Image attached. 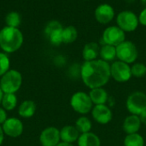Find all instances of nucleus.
Returning <instances> with one entry per match:
<instances>
[{
	"mask_svg": "<svg viewBox=\"0 0 146 146\" xmlns=\"http://www.w3.org/2000/svg\"><path fill=\"white\" fill-rule=\"evenodd\" d=\"M80 77L85 85L91 89L103 88L111 77L110 65L101 59L85 61L80 69Z\"/></svg>",
	"mask_w": 146,
	"mask_h": 146,
	"instance_id": "1",
	"label": "nucleus"
},
{
	"mask_svg": "<svg viewBox=\"0 0 146 146\" xmlns=\"http://www.w3.org/2000/svg\"><path fill=\"white\" fill-rule=\"evenodd\" d=\"M23 44V34L19 28L4 27L0 30V48L6 53L18 51Z\"/></svg>",
	"mask_w": 146,
	"mask_h": 146,
	"instance_id": "2",
	"label": "nucleus"
},
{
	"mask_svg": "<svg viewBox=\"0 0 146 146\" xmlns=\"http://www.w3.org/2000/svg\"><path fill=\"white\" fill-rule=\"evenodd\" d=\"M21 73L15 69H10L0 78V88L4 94H15L21 87Z\"/></svg>",
	"mask_w": 146,
	"mask_h": 146,
	"instance_id": "3",
	"label": "nucleus"
},
{
	"mask_svg": "<svg viewBox=\"0 0 146 146\" xmlns=\"http://www.w3.org/2000/svg\"><path fill=\"white\" fill-rule=\"evenodd\" d=\"M70 106L76 113L80 114H86L93 108V103L89 96V94L83 91H78L71 96Z\"/></svg>",
	"mask_w": 146,
	"mask_h": 146,
	"instance_id": "4",
	"label": "nucleus"
},
{
	"mask_svg": "<svg viewBox=\"0 0 146 146\" xmlns=\"http://www.w3.org/2000/svg\"><path fill=\"white\" fill-rule=\"evenodd\" d=\"M138 56V48L132 41L125 40L116 46V57L120 61L130 65L137 60Z\"/></svg>",
	"mask_w": 146,
	"mask_h": 146,
	"instance_id": "5",
	"label": "nucleus"
},
{
	"mask_svg": "<svg viewBox=\"0 0 146 146\" xmlns=\"http://www.w3.org/2000/svg\"><path fill=\"white\" fill-rule=\"evenodd\" d=\"M126 106L131 114L139 116L146 110V94L141 91L133 92L127 97Z\"/></svg>",
	"mask_w": 146,
	"mask_h": 146,
	"instance_id": "6",
	"label": "nucleus"
},
{
	"mask_svg": "<svg viewBox=\"0 0 146 146\" xmlns=\"http://www.w3.org/2000/svg\"><path fill=\"white\" fill-rule=\"evenodd\" d=\"M117 26L126 32H133L137 29L139 21V17L131 10H123L116 17Z\"/></svg>",
	"mask_w": 146,
	"mask_h": 146,
	"instance_id": "7",
	"label": "nucleus"
},
{
	"mask_svg": "<svg viewBox=\"0 0 146 146\" xmlns=\"http://www.w3.org/2000/svg\"><path fill=\"white\" fill-rule=\"evenodd\" d=\"M104 45L117 46L126 40V33L118 26H110L105 28L102 35Z\"/></svg>",
	"mask_w": 146,
	"mask_h": 146,
	"instance_id": "8",
	"label": "nucleus"
},
{
	"mask_svg": "<svg viewBox=\"0 0 146 146\" xmlns=\"http://www.w3.org/2000/svg\"><path fill=\"white\" fill-rule=\"evenodd\" d=\"M110 76L119 83H126L130 80L132 76L131 66L122 61H115L110 65Z\"/></svg>",
	"mask_w": 146,
	"mask_h": 146,
	"instance_id": "9",
	"label": "nucleus"
},
{
	"mask_svg": "<svg viewBox=\"0 0 146 146\" xmlns=\"http://www.w3.org/2000/svg\"><path fill=\"white\" fill-rule=\"evenodd\" d=\"M2 128L4 135L14 139L20 137L24 130L22 121L15 117L8 118L2 125Z\"/></svg>",
	"mask_w": 146,
	"mask_h": 146,
	"instance_id": "10",
	"label": "nucleus"
},
{
	"mask_svg": "<svg viewBox=\"0 0 146 146\" xmlns=\"http://www.w3.org/2000/svg\"><path fill=\"white\" fill-rule=\"evenodd\" d=\"M39 142L42 146H56L61 142L60 130L54 126L44 128L39 135Z\"/></svg>",
	"mask_w": 146,
	"mask_h": 146,
	"instance_id": "11",
	"label": "nucleus"
},
{
	"mask_svg": "<svg viewBox=\"0 0 146 146\" xmlns=\"http://www.w3.org/2000/svg\"><path fill=\"white\" fill-rule=\"evenodd\" d=\"M92 114L95 121L102 125H106L110 123L113 117L112 111L105 104L95 105L92 110Z\"/></svg>",
	"mask_w": 146,
	"mask_h": 146,
	"instance_id": "12",
	"label": "nucleus"
},
{
	"mask_svg": "<svg viewBox=\"0 0 146 146\" xmlns=\"http://www.w3.org/2000/svg\"><path fill=\"white\" fill-rule=\"evenodd\" d=\"M114 16V8L109 3H102L95 9V18L101 24H107L110 22Z\"/></svg>",
	"mask_w": 146,
	"mask_h": 146,
	"instance_id": "13",
	"label": "nucleus"
},
{
	"mask_svg": "<svg viewBox=\"0 0 146 146\" xmlns=\"http://www.w3.org/2000/svg\"><path fill=\"white\" fill-rule=\"evenodd\" d=\"M141 125L142 123L138 115L130 114L124 120L122 128L127 134L138 133L141 127Z\"/></svg>",
	"mask_w": 146,
	"mask_h": 146,
	"instance_id": "14",
	"label": "nucleus"
},
{
	"mask_svg": "<svg viewBox=\"0 0 146 146\" xmlns=\"http://www.w3.org/2000/svg\"><path fill=\"white\" fill-rule=\"evenodd\" d=\"M80 133L75 127V126H65L60 130V137H61V141L68 143V144H73L74 142L78 141L80 138Z\"/></svg>",
	"mask_w": 146,
	"mask_h": 146,
	"instance_id": "15",
	"label": "nucleus"
},
{
	"mask_svg": "<svg viewBox=\"0 0 146 146\" xmlns=\"http://www.w3.org/2000/svg\"><path fill=\"white\" fill-rule=\"evenodd\" d=\"M100 46L97 42H89L85 45L82 50V57L85 61H92L98 59L100 54Z\"/></svg>",
	"mask_w": 146,
	"mask_h": 146,
	"instance_id": "16",
	"label": "nucleus"
},
{
	"mask_svg": "<svg viewBox=\"0 0 146 146\" xmlns=\"http://www.w3.org/2000/svg\"><path fill=\"white\" fill-rule=\"evenodd\" d=\"M36 104L33 101L26 100L22 102L18 108V114L21 118L28 119L33 117L36 113Z\"/></svg>",
	"mask_w": 146,
	"mask_h": 146,
	"instance_id": "17",
	"label": "nucleus"
},
{
	"mask_svg": "<svg viewBox=\"0 0 146 146\" xmlns=\"http://www.w3.org/2000/svg\"><path fill=\"white\" fill-rule=\"evenodd\" d=\"M89 96L93 105H103L105 104L109 99L108 92L104 88H96L91 89Z\"/></svg>",
	"mask_w": 146,
	"mask_h": 146,
	"instance_id": "18",
	"label": "nucleus"
},
{
	"mask_svg": "<svg viewBox=\"0 0 146 146\" xmlns=\"http://www.w3.org/2000/svg\"><path fill=\"white\" fill-rule=\"evenodd\" d=\"M79 146H101V141L98 135L90 132L80 135L78 139Z\"/></svg>",
	"mask_w": 146,
	"mask_h": 146,
	"instance_id": "19",
	"label": "nucleus"
},
{
	"mask_svg": "<svg viewBox=\"0 0 146 146\" xmlns=\"http://www.w3.org/2000/svg\"><path fill=\"white\" fill-rule=\"evenodd\" d=\"M101 59L106 62H110L115 60L116 57V47L110 46V45H103V46L100 48V54Z\"/></svg>",
	"mask_w": 146,
	"mask_h": 146,
	"instance_id": "20",
	"label": "nucleus"
},
{
	"mask_svg": "<svg viewBox=\"0 0 146 146\" xmlns=\"http://www.w3.org/2000/svg\"><path fill=\"white\" fill-rule=\"evenodd\" d=\"M18 103V99L15 94H4L2 100V108L5 111L14 110Z\"/></svg>",
	"mask_w": 146,
	"mask_h": 146,
	"instance_id": "21",
	"label": "nucleus"
},
{
	"mask_svg": "<svg viewBox=\"0 0 146 146\" xmlns=\"http://www.w3.org/2000/svg\"><path fill=\"white\" fill-rule=\"evenodd\" d=\"M78 37V31L74 26H68L62 29V42L70 44L76 40Z\"/></svg>",
	"mask_w": 146,
	"mask_h": 146,
	"instance_id": "22",
	"label": "nucleus"
},
{
	"mask_svg": "<svg viewBox=\"0 0 146 146\" xmlns=\"http://www.w3.org/2000/svg\"><path fill=\"white\" fill-rule=\"evenodd\" d=\"M75 127L80 134L90 133L92 127V121L86 116L80 117L75 122Z\"/></svg>",
	"mask_w": 146,
	"mask_h": 146,
	"instance_id": "23",
	"label": "nucleus"
},
{
	"mask_svg": "<svg viewBox=\"0 0 146 146\" xmlns=\"http://www.w3.org/2000/svg\"><path fill=\"white\" fill-rule=\"evenodd\" d=\"M145 139L139 133L127 134L124 139V146H144Z\"/></svg>",
	"mask_w": 146,
	"mask_h": 146,
	"instance_id": "24",
	"label": "nucleus"
},
{
	"mask_svg": "<svg viewBox=\"0 0 146 146\" xmlns=\"http://www.w3.org/2000/svg\"><path fill=\"white\" fill-rule=\"evenodd\" d=\"M21 15L16 11H11V12H9L6 15V17H5V22H6V24H7L8 27L18 28V27L21 24Z\"/></svg>",
	"mask_w": 146,
	"mask_h": 146,
	"instance_id": "25",
	"label": "nucleus"
},
{
	"mask_svg": "<svg viewBox=\"0 0 146 146\" xmlns=\"http://www.w3.org/2000/svg\"><path fill=\"white\" fill-rule=\"evenodd\" d=\"M132 76L137 78H141L146 75V65L143 63H134L131 66Z\"/></svg>",
	"mask_w": 146,
	"mask_h": 146,
	"instance_id": "26",
	"label": "nucleus"
},
{
	"mask_svg": "<svg viewBox=\"0 0 146 146\" xmlns=\"http://www.w3.org/2000/svg\"><path fill=\"white\" fill-rule=\"evenodd\" d=\"M10 60L5 52H0V77L4 75L10 69Z\"/></svg>",
	"mask_w": 146,
	"mask_h": 146,
	"instance_id": "27",
	"label": "nucleus"
},
{
	"mask_svg": "<svg viewBox=\"0 0 146 146\" xmlns=\"http://www.w3.org/2000/svg\"><path fill=\"white\" fill-rule=\"evenodd\" d=\"M62 29H59V30L54 31L53 33H51L48 36L49 40H50V42L52 45H54V46H59L62 43H63L62 42Z\"/></svg>",
	"mask_w": 146,
	"mask_h": 146,
	"instance_id": "28",
	"label": "nucleus"
},
{
	"mask_svg": "<svg viewBox=\"0 0 146 146\" xmlns=\"http://www.w3.org/2000/svg\"><path fill=\"white\" fill-rule=\"evenodd\" d=\"M62 24L58 22V21H50V22L47 23V25L45 26L44 28V34H46V36L48 37L51 33H53L54 31L59 30V29H62Z\"/></svg>",
	"mask_w": 146,
	"mask_h": 146,
	"instance_id": "29",
	"label": "nucleus"
},
{
	"mask_svg": "<svg viewBox=\"0 0 146 146\" xmlns=\"http://www.w3.org/2000/svg\"><path fill=\"white\" fill-rule=\"evenodd\" d=\"M139 23L143 26H146V7L141 11L139 16Z\"/></svg>",
	"mask_w": 146,
	"mask_h": 146,
	"instance_id": "30",
	"label": "nucleus"
},
{
	"mask_svg": "<svg viewBox=\"0 0 146 146\" xmlns=\"http://www.w3.org/2000/svg\"><path fill=\"white\" fill-rule=\"evenodd\" d=\"M7 119V112L3 108H0V126H2Z\"/></svg>",
	"mask_w": 146,
	"mask_h": 146,
	"instance_id": "31",
	"label": "nucleus"
},
{
	"mask_svg": "<svg viewBox=\"0 0 146 146\" xmlns=\"http://www.w3.org/2000/svg\"><path fill=\"white\" fill-rule=\"evenodd\" d=\"M139 119H140L141 123L144 124V125H146V110L145 111H144L143 113H141V114L139 115Z\"/></svg>",
	"mask_w": 146,
	"mask_h": 146,
	"instance_id": "32",
	"label": "nucleus"
},
{
	"mask_svg": "<svg viewBox=\"0 0 146 146\" xmlns=\"http://www.w3.org/2000/svg\"><path fill=\"white\" fill-rule=\"evenodd\" d=\"M4 133L3 131V128H2V126H0V146L3 145V140H4Z\"/></svg>",
	"mask_w": 146,
	"mask_h": 146,
	"instance_id": "33",
	"label": "nucleus"
},
{
	"mask_svg": "<svg viewBox=\"0 0 146 146\" xmlns=\"http://www.w3.org/2000/svg\"><path fill=\"white\" fill-rule=\"evenodd\" d=\"M56 146H74L72 144H68V143H65V142H60Z\"/></svg>",
	"mask_w": 146,
	"mask_h": 146,
	"instance_id": "34",
	"label": "nucleus"
},
{
	"mask_svg": "<svg viewBox=\"0 0 146 146\" xmlns=\"http://www.w3.org/2000/svg\"><path fill=\"white\" fill-rule=\"evenodd\" d=\"M3 95H4V93L3 92V90H2V89H1V88H0V104H1V102H2V100H3Z\"/></svg>",
	"mask_w": 146,
	"mask_h": 146,
	"instance_id": "35",
	"label": "nucleus"
}]
</instances>
